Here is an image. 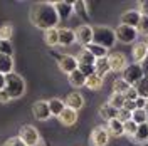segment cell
Masks as SVG:
<instances>
[{
    "instance_id": "obj_1",
    "label": "cell",
    "mask_w": 148,
    "mask_h": 146,
    "mask_svg": "<svg viewBox=\"0 0 148 146\" xmlns=\"http://www.w3.org/2000/svg\"><path fill=\"white\" fill-rule=\"evenodd\" d=\"M29 18L32 22V25L42 30H49V29H57L59 24V17L56 14L54 3L52 2H37L32 5Z\"/></svg>"
},
{
    "instance_id": "obj_2",
    "label": "cell",
    "mask_w": 148,
    "mask_h": 146,
    "mask_svg": "<svg viewBox=\"0 0 148 146\" xmlns=\"http://www.w3.org/2000/svg\"><path fill=\"white\" fill-rule=\"evenodd\" d=\"M92 42L104 47L106 50H110L116 44L114 30L110 27H106V25H94L92 27Z\"/></svg>"
},
{
    "instance_id": "obj_3",
    "label": "cell",
    "mask_w": 148,
    "mask_h": 146,
    "mask_svg": "<svg viewBox=\"0 0 148 146\" xmlns=\"http://www.w3.org/2000/svg\"><path fill=\"white\" fill-rule=\"evenodd\" d=\"M10 99H18L25 92V81L17 72L5 74V87H3Z\"/></svg>"
},
{
    "instance_id": "obj_4",
    "label": "cell",
    "mask_w": 148,
    "mask_h": 146,
    "mask_svg": "<svg viewBox=\"0 0 148 146\" xmlns=\"http://www.w3.org/2000/svg\"><path fill=\"white\" fill-rule=\"evenodd\" d=\"M18 138L27 146H40V134H39L37 128L30 126V124H25V126L20 128Z\"/></svg>"
},
{
    "instance_id": "obj_5",
    "label": "cell",
    "mask_w": 148,
    "mask_h": 146,
    "mask_svg": "<svg viewBox=\"0 0 148 146\" xmlns=\"http://www.w3.org/2000/svg\"><path fill=\"white\" fill-rule=\"evenodd\" d=\"M114 37L121 44H131V42L136 40L138 30L133 27H128V25H118V27L114 29Z\"/></svg>"
},
{
    "instance_id": "obj_6",
    "label": "cell",
    "mask_w": 148,
    "mask_h": 146,
    "mask_svg": "<svg viewBox=\"0 0 148 146\" xmlns=\"http://www.w3.org/2000/svg\"><path fill=\"white\" fill-rule=\"evenodd\" d=\"M143 76H145V74H143V71H141V65L133 62V64H128L125 69H123V76H121V79L126 81L130 86H135Z\"/></svg>"
},
{
    "instance_id": "obj_7",
    "label": "cell",
    "mask_w": 148,
    "mask_h": 146,
    "mask_svg": "<svg viewBox=\"0 0 148 146\" xmlns=\"http://www.w3.org/2000/svg\"><path fill=\"white\" fill-rule=\"evenodd\" d=\"M74 39L77 44H81L83 47H86L88 44L92 42V27L84 24V25H79V27L74 30Z\"/></svg>"
},
{
    "instance_id": "obj_8",
    "label": "cell",
    "mask_w": 148,
    "mask_h": 146,
    "mask_svg": "<svg viewBox=\"0 0 148 146\" xmlns=\"http://www.w3.org/2000/svg\"><path fill=\"white\" fill-rule=\"evenodd\" d=\"M108 64H110V71L123 72V69L128 65V61H126V55L125 54L113 52V54H108Z\"/></svg>"
},
{
    "instance_id": "obj_9",
    "label": "cell",
    "mask_w": 148,
    "mask_h": 146,
    "mask_svg": "<svg viewBox=\"0 0 148 146\" xmlns=\"http://www.w3.org/2000/svg\"><path fill=\"white\" fill-rule=\"evenodd\" d=\"M110 133L104 126H96L91 131V143L94 146H106L110 143Z\"/></svg>"
},
{
    "instance_id": "obj_10",
    "label": "cell",
    "mask_w": 148,
    "mask_h": 146,
    "mask_svg": "<svg viewBox=\"0 0 148 146\" xmlns=\"http://www.w3.org/2000/svg\"><path fill=\"white\" fill-rule=\"evenodd\" d=\"M57 65H59V69L66 72L67 76L71 72H74L76 69H77V61H76V57L74 55H69V54H64L61 55L59 59H57Z\"/></svg>"
},
{
    "instance_id": "obj_11",
    "label": "cell",
    "mask_w": 148,
    "mask_h": 146,
    "mask_svg": "<svg viewBox=\"0 0 148 146\" xmlns=\"http://www.w3.org/2000/svg\"><path fill=\"white\" fill-rule=\"evenodd\" d=\"M32 114L34 118L39 119V121H46V119L51 118V111H49V104L47 101H36L34 106H32Z\"/></svg>"
},
{
    "instance_id": "obj_12",
    "label": "cell",
    "mask_w": 148,
    "mask_h": 146,
    "mask_svg": "<svg viewBox=\"0 0 148 146\" xmlns=\"http://www.w3.org/2000/svg\"><path fill=\"white\" fill-rule=\"evenodd\" d=\"M52 3H54L56 14L59 17V22L61 20H67L74 14V5L71 2H52Z\"/></svg>"
},
{
    "instance_id": "obj_13",
    "label": "cell",
    "mask_w": 148,
    "mask_h": 146,
    "mask_svg": "<svg viewBox=\"0 0 148 146\" xmlns=\"http://www.w3.org/2000/svg\"><path fill=\"white\" fill-rule=\"evenodd\" d=\"M57 39H59V46H62V47H69L76 42V39H74V30L69 29V27L57 29Z\"/></svg>"
},
{
    "instance_id": "obj_14",
    "label": "cell",
    "mask_w": 148,
    "mask_h": 146,
    "mask_svg": "<svg viewBox=\"0 0 148 146\" xmlns=\"http://www.w3.org/2000/svg\"><path fill=\"white\" fill-rule=\"evenodd\" d=\"M64 104H66V108L74 109L76 113H77V111H79V109L84 106V98H83V94H81V92H77V91H74V92H71V94H67V98H66Z\"/></svg>"
},
{
    "instance_id": "obj_15",
    "label": "cell",
    "mask_w": 148,
    "mask_h": 146,
    "mask_svg": "<svg viewBox=\"0 0 148 146\" xmlns=\"http://www.w3.org/2000/svg\"><path fill=\"white\" fill-rule=\"evenodd\" d=\"M140 18L141 15L138 14V10H126L123 15H121V25H128V27H133L136 29L140 24Z\"/></svg>"
},
{
    "instance_id": "obj_16",
    "label": "cell",
    "mask_w": 148,
    "mask_h": 146,
    "mask_svg": "<svg viewBox=\"0 0 148 146\" xmlns=\"http://www.w3.org/2000/svg\"><path fill=\"white\" fill-rule=\"evenodd\" d=\"M131 55H133V61L135 64H140L145 57H148V46L141 40V42H136L133 46V50H131Z\"/></svg>"
},
{
    "instance_id": "obj_17",
    "label": "cell",
    "mask_w": 148,
    "mask_h": 146,
    "mask_svg": "<svg viewBox=\"0 0 148 146\" xmlns=\"http://www.w3.org/2000/svg\"><path fill=\"white\" fill-rule=\"evenodd\" d=\"M57 119H59L61 124H64V126H73V124H76V121H77V113L74 109L64 108V111L57 116Z\"/></svg>"
},
{
    "instance_id": "obj_18",
    "label": "cell",
    "mask_w": 148,
    "mask_h": 146,
    "mask_svg": "<svg viewBox=\"0 0 148 146\" xmlns=\"http://www.w3.org/2000/svg\"><path fill=\"white\" fill-rule=\"evenodd\" d=\"M133 141L138 143V145H145V143H148V121L147 123H143V124H138L136 133H135V136H133Z\"/></svg>"
},
{
    "instance_id": "obj_19",
    "label": "cell",
    "mask_w": 148,
    "mask_h": 146,
    "mask_svg": "<svg viewBox=\"0 0 148 146\" xmlns=\"http://www.w3.org/2000/svg\"><path fill=\"white\" fill-rule=\"evenodd\" d=\"M110 71V64H108V57H101L94 61V74H98L99 77H104Z\"/></svg>"
},
{
    "instance_id": "obj_20",
    "label": "cell",
    "mask_w": 148,
    "mask_h": 146,
    "mask_svg": "<svg viewBox=\"0 0 148 146\" xmlns=\"http://www.w3.org/2000/svg\"><path fill=\"white\" fill-rule=\"evenodd\" d=\"M47 104H49V111H51V116H59L62 111H64L66 108V104H64V101L62 99H57V98H52V99H49L47 101Z\"/></svg>"
},
{
    "instance_id": "obj_21",
    "label": "cell",
    "mask_w": 148,
    "mask_h": 146,
    "mask_svg": "<svg viewBox=\"0 0 148 146\" xmlns=\"http://www.w3.org/2000/svg\"><path fill=\"white\" fill-rule=\"evenodd\" d=\"M106 129H108V133H110V136H123L125 133H123V123L121 121H118V119H111V121H108V126H106Z\"/></svg>"
},
{
    "instance_id": "obj_22",
    "label": "cell",
    "mask_w": 148,
    "mask_h": 146,
    "mask_svg": "<svg viewBox=\"0 0 148 146\" xmlns=\"http://www.w3.org/2000/svg\"><path fill=\"white\" fill-rule=\"evenodd\" d=\"M83 49H86L89 54L94 57V59H101V57H108V50L104 49V47L98 46V44H94V42H91V44H88L86 47H83Z\"/></svg>"
},
{
    "instance_id": "obj_23",
    "label": "cell",
    "mask_w": 148,
    "mask_h": 146,
    "mask_svg": "<svg viewBox=\"0 0 148 146\" xmlns=\"http://www.w3.org/2000/svg\"><path fill=\"white\" fill-rule=\"evenodd\" d=\"M14 72V59L10 55L0 54V74H10Z\"/></svg>"
},
{
    "instance_id": "obj_24",
    "label": "cell",
    "mask_w": 148,
    "mask_h": 146,
    "mask_svg": "<svg viewBox=\"0 0 148 146\" xmlns=\"http://www.w3.org/2000/svg\"><path fill=\"white\" fill-rule=\"evenodd\" d=\"M67 79H69V84H71L73 87H76V89L84 87V84H86V77H84L83 74H81V71H77V69H76L74 72L69 74Z\"/></svg>"
},
{
    "instance_id": "obj_25",
    "label": "cell",
    "mask_w": 148,
    "mask_h": 146,
    "mask_svg": "<svg viewBox=\"0 0 148 146\" xmlns=\"http://www.w3.org/2000/svg\"><path fill=\"white\" fill-rule=\"evenodd\" d=\"M133 87H135V91H136V94H138V98L147 99L148 98V76H143Z\"/></svg>"
},
{
    "instance_id": "obj_26",
    "label": "cell",
    "mask_w": 148,
    "mask_h": 146,
    "mask_svg": "<svg viewBox=\"0 0 148 146\" xmlns=\"http://www.w3.org/2000/svg\"><path fill=\"white\" fill-rule=\"evenodd\" d=\"M101 86H103V77H99L98 74H91L89 77H86L84 87H88L89 91H98V89H101Z\"/></svg>"
},
{
    "instance_id": "obj_27",
    "label": "cell",
    "mask_w": 148,
    "mask_h": 146,
    "mask_svg": "<svg viewBox=\"0 0 148 146\" xmlns=\"http://www.w3.org/2000/svg\"><path fill=\"white\" fill-rule=\"evenodd\" d=\"M116 114H118V109H114V108L110 106L108 102H106V104H103L101 108H99V116H101L106 123L111 121V119H114V118H116Z\"/></svg>"
},
{
    "instance_id": "obj_28",
    "label": "cell",
    "mask_w": 148,
    "mask_h": 146,
    "mask_svg": "<svg viewBox=\"0 0 148 146\" xmlns=\"http://www.w3.org/2000/svg\"><path fill=\"white\" fill-rule=\"evenodd\" d=\"M44 42H46L49 47L59 46V39H57V29H49V30H44Z\"/></svg>"
},
{
    "instance_id": "obj_29",
    "label": "cell",
    "mask_w": 148,
    "mask_h": 146,
    "mask_svg": "<svg viewBox=\"0 0 148 146\" xmlns=\"http://www.w3.org/2000/svg\"><path fill=\"white\" fill-rule=\"evenodd\" d=\"M76 61H77V65H94V61H96V59H94L86 49H83V50L77 54Z\"/></svg>"
},
{
    "instance_id": "obj_30",
    "label": "cell",
    "mask_w": 148,
    "mask_h": 146,
    "mask_svg": "<svg viewBox=\"0 0 148 146\" xmlns=\"http://www.w3.org/2000/svg\"><path fill=\"white\" fill-rule=\"evenodd\" d=\"M131 121L135 124H143L148 121V113L147 109H135L131 113Z\"/></svg>"
},
{
    "instance_id": "obj_31",
    "label": "cell",
    "mask_w": 148,
    "mask_h": 146,
    "mask_svg": "<svg viewBox=\"0 0 148 146\" xmlns=\"http://www.w3.org/2000/svg\"><path fill=\"white\" fill-rule=\"evenodd\" d=\"M108 104L113 106L114 109H121L123 104H125V96L123 94H116V92H111L110 99H108Z\"/></svg>"
},
{
    "instance_id": "obj_32",
    "label": "cell",
    "mask_w": 148,
    "mask_h": 146,
    "mask_svg": "<svg viewBox=\"0 0 148 146\" xmlns=\"http://www.w3.org/2000/svg\"><path fill=\"white\" fill-rule=\"evenodd\" d=\"M130 87H131V86H130L126 81H123L121 77H118L116 81L113 82V92H116V94H125Z\"/></svg>"
},
{
    "instance_id": "obj_33",
    "label": "cell",
    "mask_w": 148,
    "mask_h": 146,
    "mask_svg": "<svg viewBox=\"0 0 148 146\" xmlns=\"http://www.w3.org/2000/svg\"><path fill=\"white\" fill-rule=\"evenodd\" d=\"M14 35V27L12 24H3L0 27V40H10Z\"/></svg>"
},
{
    "instance_id": "obj_34",
    "label": "cell",
    "mask_w": 148,
    "mask_h": 146,
    "mask_svg": "<svg viewBox=\"0 0 148 146\" xmlns=\"http://www.w3.org/2000/svg\"><path fill=\"white\" fill-rule=\"evenodd\" d=\"M136 128H138V124H135L131 119H130V121H126V123H123V133H125L126 136H130V138L135 136V133H136Z\"/></svg>"
},
{
    "instance_id": "obj_35",
    "label": "cell",
    "mask_w": 148,
    "mask_h": 146,
    "mask_svg": "<svg viewBox=\"0 0 148 146\" xmlns=\"http://www.w3.org/2000/svg\"><path fill=\"white\" fill-rule=\"evenodd\" d=\"M136 30H138V35L141 34V35L148 37V15L140 18V24H138V27H136Z\"/></svg>"
},
{
    "instance_id": "obj_36",
    "label": "cell",
    "mask_w": 148,
    "mask_h": 146,
    "mask_svg": "<svg viewBox=\"0 0 148 146\" xmlns=\"http://www.w3.org/2000/svg\"><path fill=\"white\" fill-rule=\"evenodd\" d=\"M0 54H5V55H10L14 54V47L10 44V40H0Z\"/></svg>"
},
{
    "instance_id": "obj_37",
    "label": "cell",
    "mask_w": 148,
    "mask_h": 146,
    "mask_svg": "<svg viewBox=\"0 0 148 146\" xmlns=\"http://www.w3.org/2000/svg\"><path fill=\"white\" fill-rule=\"evenodd\" d=\"M74 14L81 15L83 18H88V12H86V3L84 2H74Z\"/></svg>"
},
{
    "instance_id": "obj_38",
    "label": "cell",
    "mask_w": 148,
    "mask_h": 146,
    "mask_svg": "<svg viewBox=\"0 0 148 146\" xmlns=\"http://www.w3.org/2000/svg\"><path fill=\"white\" fill-rule=\"evenodd\" d=\"M116 119H118V121H121V123H126V121H130V119H131V113H130V111H126L125 108H121V109H118Z\"/></svg>"
},
{
    "instance_id": "obj_39",
    "label": "cell",
    "mask_w": 148,
    "mask_h": 146,
    "mask_svg": "<svg viewBox=\"0 0 148 146\" xmlns=\"http://www.w3.org/2000/svg\"><path fill=\"white\" fill-rule=\"evenodd\" d=\"M2 146H27V145H25V143H24L18 136H14V138H9V139H7Z\"/></svg>"
},
{
    "instance_id": "obj_40",
    "label": "cell",
    "mask_w": 148,
    "mask_h": 146,
    "mask_svg": "<svg viewBox=\"0 0 148 146\" xmlns=\"http://www.w3.org/2000/svg\"><path fill=\"white\" fill-rule=\"evenodd\" d=\"M77 71H81L84 77H89L91 74H94V65H77Z\"/></svg>"
},
{
    "instance_id": "obj_41",
    "label": "cell",
    "mask_w": 148,
    "mask_h": 146,
    "mask_svg": "<svg viewBox=\"0 0 148 146\" xmlns=\"http://www.w3.org/2000/svg\"><path fill=\"white\" fill-rule=\"evenodd\" d=\"M123 96H125V99H126V101H136V98H138V94H136V91H135V87H133V86H131L128 91L123 94Z\"/></svg>"
},
{
    "instance_id": "obj_42",
    "label": "cell",
    "mask_w": 148,
    "mask_h": 146,
    "mask_svg": "<svg viewBox=\"0 0 148 146\" xmlns=\"http://www.w3.org/2000/svg\"><path fill=\"white\" fill-rule=\"evenodd\" d=\"M138 14L141 15V17L148 15V0H143V2L138 3Z\"/></svg>"
},
{
    "instance_id": "obj_43",
    "label": "cell",
    "mask_w": 148,
    "mask_h": 146,
    "mask_svg": "<svg viewBox=\"0 0 148 146\" xmlns=\"http://www.w3.org/2000/svg\"><path fill=\"white\" fill-rule=\"evenodd\" d=\"M135 106H136V109H147V99H143V98H136Z\"/></svg>"
},
{
    "instance_id": "obj_44",
    "label": "cell",
    "mask_w": 148,
    "mask_h": 146,
    "mask_svg": "<svg viewBox=\"0 0 148 146\" xmlns=\"http://www.w3.org/2000/svg\"><path fill=\"white\" fill-rule=\"evenodd\" d=\"M123 108H125L126 111H130V113H133V111L136 109V106H135V101H126V99H125Z\"/></svg>"
},
{
    "instance_id": "obj_45",
    "label": "cell",
    "mask_w": 148,
    "mask_h": 146,
    "mask_svg": "<svg viewBox=\"0 0 148 146\" xmlns=\"http://www.w3.org/2000/svg\"><path fill=\"white\" fill-rule=\"evenodd\" d=\"M9 101H10V98H9V94H7V91L2 89L0 91V104H7Z\"/></svg>"
},
{
    "instance_id": "obj_46",
    "label": "cell",
    "mask_w": 148,
    "mask_h": 146,
    "mask_svg": "<svg viewBox=\"0 0 148 146\" xmlns=\"http://www.w3.org/2000/svg\"><path fill=\"white\" fill-rule=\"evenodd\" d=\"M140 65H141V71H143V74H145V76H148V57H145V59L140 62Z\"/></svg>"
},
{
    "instance_id": "obj_47",
    "label": "cell",
    "mask_w": 148,
    "mask_h": 146,
    "mask_svg": "<svg viewBox=\"0 0 148 146\" xmlns=\"http://www.w3.org/2000/svg\"><path fill=\"white\" fill-rule=\"evenodd\" d=\"M5 87V76L3 74H0V91Z\"/></svg>"
},
{
    "instance_id": "obj_48",
    "label": "cell",
    "mask_w": 148,
    "mask_h": 146,
    "mask_svg": "<svg viewBox=\"0 0 148 146\" xmlns=\"http://www.w3.org/2000/svg\"><path fill=\"white\" fill-rule=\"evenodd\" d=\"M147 108H148V98H147Z\"/></svg>"
}]
</instances>
